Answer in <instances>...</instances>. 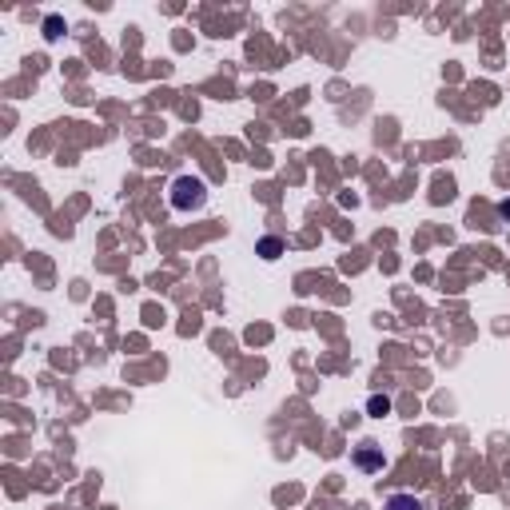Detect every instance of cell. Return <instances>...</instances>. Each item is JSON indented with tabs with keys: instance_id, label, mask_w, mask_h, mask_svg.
Wrapping results in <instances>:
<instances>
[{
	"instance_id": "cell-2",
	"label": "cell",
	"mask_w": 510,
	"mask_h": 510,
	"mask_svg": "<svg viewBox=\"0 0 510 510\" xmlns=\"http://www.w3.org/2000/svg\"><path fill=\"white\" fill-rule=\"evenodd\" d=\"M355 466L367 471V475H379L382 466H387V454H382L379 442H363L359 451H355Z\"/></svg>"
},
{
	"instance_id": "cell-7",
	"label": "cell",
	"mask_w": 510,
	"mask_h": 510,
	"mask_svg": "<svg viewBox=\"0 0 510 510\" xmlns=\"http://www.w3.org/2000/svg\"><path fill=\"white\" fill-rule=\"evenodd\" d=\"M499 216H502V220H510V199H502V204H499Z\"/></svg>"
},
{
	"instance_id": "cell-4",
	"label": "cell",
	"mask_w": 510,
	"mask_h": 510,
	"mask_svg": "<svg viewBox=\"0 0 510 510\" xmlns=\"http://www.w3.org/2000/svg\"><path fill=\"white\" fill-rule=\"evenodd\" d=\"M255 251L263 255V259H279V255H283V240H279V235H263V240L255 244Z\"/></svg>"
},
{
	"instance_id": "cell-3",
	"label": "cell",
	"mask_w": 510,
	"mask_h": 510,
	"mask_svg": "<svg viewBox=\"0 0 510 510\" xmlns=\"http://www.w3.org/2000/svg\"><path fill=\"white\" fill-rule=\"evenodd\" d=\"M382 510H427L415 495H391V499L382 502Z\"/></svg>"
},
{
	"instance_id": "cell-6",
	"label": "cell",
	"mask_w": 510,
	"mask_h": 510,
	"mask_svg": "<svg viewBox=\"0 0 510 510\" xmlns=\"http://www.w3.org/2000/svg\"><path fill=\"white\" fill-rule=\"evenodd\" d=\"M60 32H64V20H60V16H48V20H44V36H48V40H60Z\"/></svg>"
},
{
	"instance_id": "cell-1",
	"label": "cell",
	"mask_w": 510,
	"mask_h": 510,
	"mask_svg": "<svg viewBox=\"0 0 510 510\" xmlns=\"http://www.w3.org/2000/svg\"><path fill=\"white\" fill-rule=\"evenodd\" d=\"M168 199H172L175 211H199L208 204V184H204L199 175H175Z\"/></svg>"
},
{
	"instance_id": "cell-5",
	"label": "cell",
	"mask_w": 510,
	"mask_h": 510,
	"mask_svg": "<svg viewBox=\"0 0 510 510\" xmlns=\"http://www.w3.org/2000/svg\"><path fill=\"white\" fill-rule=\"evenodd\" d=\"M367 411H371L375 418L391 415V399H387V394H371V399H367Z\"/></svg>"
}]
</instances>
